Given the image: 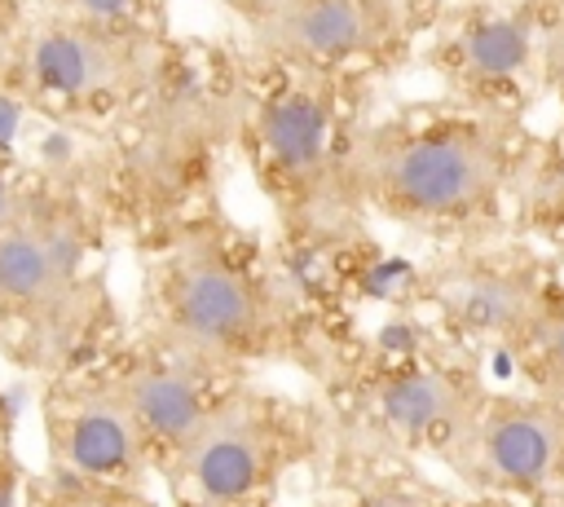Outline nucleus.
<instances>
[{"label": "nucleus", "mask_w": 564, "mask_h": 507, "mask_svg": "<svg viewBox=\"0 0 564 507\" xmlns=\"http://www.w3.org/2000/svg\"><path fill=\"white\" fill-rule=\"evenodd\" d=\"M449 459L494 498L564 507V392L485 397Z\"/></svg>", "instance_id": "f257e3e1"}, {"label": "nucleus", "mask_w": 564, "mask_h": 507, "mask_svg": "<svg viewBox=\"0 0 564 507\" xmlns=\"http://www.w3.org/2000/svg\"><path fill=\"white\" fill-rule=\"evenodd\" d=\"M507 172V150L494 128L454 123L392 141L379 163V190L414 216H463L485 207Z\"/></svg>", "instance_id": "f03ea898"}, {"label": "nucleus", "mask_w": 564, "mask_h": 507, "mask_svg": "<svg viewBox=\"0 0 564 507\" xmlns=\"http://www.w3.org/2000/svg\"><path fill=\"white\" fill-rule=\"evenodd\" d=\"M546 291L533 265H467L441 282L436 304L463 335L485 339L494 353H511Z\"/></svg>", "instance_id": "7ed1b4c3"}, {"label": "nucleus", "mask_w": 564, "mask_h": 507, "mask_svg": "<svg viewBox=\"0 0 564 507\" xmlns=\"http://www.w3.org/2000/svg\"><path fill=\"white\" fill-rule=\"evenodd\" d=\"M480 401H485V392L467 375L405 370V375H392L383 384L379 414L401 436H414L436 454H449L458 445V436L467 432L471 414L480 410Z\"/></svg>", "instance_id": "20e7f679"}, {"label": "nucleus", "mask_w": 564, "mask_h": 507, "mask_svg": "<svg viewBox=\"0 0 564 507\" xmlns=\"http://www.w3.org/2000/svg\"><path fill=\"white\" fill-rule=\"evenodd\" d=\"M260 432L242 414H203L194 436L185 441V463L207 498H242L260 481Z\"/></svg>", "instance_id": "39448f33"}, {"label": "nucleus", "mask_w": 564, "mask_h": 507, "mask_svg": "<svg viewBox=\"0 0 564 507\" xmlns=\"http://www.w3.org/2000/svg\"><path fill=\"white\" fill-rule=\"evenodd\" d=\"M176 313L198 344H234L251 331L256 304L242 278L225 265H194L176 282Z\"/></svg>", "instance_id": "423d86ee"}, {"label": "nucleus", "mask_w": 564, "mask_h": 507, "mask_svg": "<svg viewBox=\"0 0 564 507\" xmlns=\"http://www.w3.org/2000/svg\"><path fill=\"white\" fill-rule=\"evenodd\" d=\"M66 454L79 472L88 476H106L119 472L132 454V410L110 401V397H93L79 406L70 436H66Z\"/></svg>", "instance_id": "0eeeda50"}, {"label": "nucleus", "mask_w": 564, "mask_h": 507, "mask_svg": "<svg viewBox=\"0 0 564 507\" xmlns=\"http://www.w3.org/2000/svg\"><path fill=\"white\" fill-rule=\"evenodd\" d=\"M128 410L137 423H145L150 432L167 436V441H189L194 428L203 423V401L198 392L189 388V379L181 375H137L132 388H128Z\"/></svg>", "instance_id": "6e6552de"}, {"label": "nucleus", "mask_w": 564, "mask_h": 507, "mask_svg": "<svg viewBox=\"0 0 564 507\" xmlns=\"http://www.w3.org/2000/svg\"><path fill=\"white\" fill-rule=\"evenodd\" d=\"M326 137H330V115L322 101L304 93H291L264 110V141L295 172L313 168L326 154Z\"/></svg>", "instance_id": "1a4fd4ad"}, {"label": "nucleus", "mask_w": 564, "mask_h": 507, "mask_svg": "<svg viewBox=\"0 0 564 507\" xmlns=\"http://www.w3.org/2000/svg\"><path fill=\"white\" fill-rule=\"evenodd\" d=\"M366 9L357 0H308L286 18V40L308 57H344L366 40Z\"/></svg>", "instance_id": "9d476101"}, {"label": "nucleus", "mask_w": 564, "mask_h": 507, "mask_svg": "<svg viewBox=\"0 0 564 507\" xmlns=\"http://www.w3.org/2000/svg\"><path fill=\"white\" fill-rule=\"evenodd\" d=\"M463 62L480 79H511L533 57V26L524 18H485L463 31Z\"/></svg>", "instance_id": "9b49d317"}, {"label": "nucleus", "mask_w": 564, "mask_h": 507, "mask_svg": "<svg viewBox=\"0 0 564 507\" xmlns=\"http://www.w3.org/2000/svg\"><path fill=\"white\" fill-rule=\"evenodd\" d=\"M31 71H35V79L44 88L75 97V93H88L101 79L106 53L88 35H79V31H48L31 48Z\"/></svg>", "instance_id": "f8f14e48"}, {"label": "nucleus", "mask_w": 564, "mask_h": 507, "mask_svg": "<svg viewBox=\"0 0 564 507\" xmlns=\"http://www.w3.org/2000/svg\"><path fill=\"white\" fill-rule=\"evenodd\" d=\"M511 353L538 388L564 392V291H546L542 309L533 313L524 335L511 344Z\"/></svg>", "instance_id": "ddd939ff"}, {"label": "nucleus", "mask_w": 564, "mask_h": 507, "mask_svg": "<svg viewBox=\"0 0 564 507\" xmlns=\"http://www.w3.org/2000/svg\"><path fill=\"white\" fill-rule=\"evenodd\" d=\"M62 282L48 242L40 234H0V295L9 300H44Z\"/></svg>", "instance_id": "4468645a"}, {"label": "nucleus", "mask_w": 564, "mask_h": 507, "mask_svg": "<svg viewBox=\"0 0 564 507\" xmlns=\"http://www.w3.org/2000/svg\"><path fill=\"white\" fill-rule=\"evenodd\" d=\"M533 207H538L546 220L564 225V137L555 141L551 159H546V163H542V172H538V185H533Z\"/></svg>", "instance_id": "2eb2a0df"}, {"label": "nucleus", "mask_w": 564, "mask_h": 507, "mask_svg": "<svg viewBox=\"0 0 564 507\" xmlns=\"http://www.w3.org/2000/svg\"><path fill=\"white\" fill-rule=\"evenodd\" d=\"M410 278V265L405 260H383V265H375L370 269V278H366V291L370 295H388L397 282H405Z\"/></svg>", "instance_id": "dca6fc26"}, {"label": "nucleus", "mask_w": 564, "mask_h": 507, "mask_svg": "<svg viewBox=\"0 0 564 507\" xmlns=\"http://www.w3.org/2000/svg\"><path fill=\"white\" fill-rule=\"evenodd\" d=\"M379 344H383L388 353H414V348H419V331H414L410 322H388V326L379 331Z\"/></svg>", "instance_id": "f3484780"}, {"label": "nucleus", "mask_w": 564, "mask_h": 507, "mask_svg": "<svg viewBox=\"0 0 564 507\" xmlns=\"http://www.w3.org/2000/svg\"><path fill=\"white\" fill-rule=\"evenodd\" d=\"M44 242H48V256H53L57 273H62V278H70V269H75V256H79V251H75V238H70V234H48Z\"/></svg>", "instance_id": "a211bd4d"}, {"label": "nucleus", "mask_w": 564, "mask_h": 507, "mask_svg": "<svg viewBox=\"0 0 564 507\" xmlns=\"http://www.w3.org/2000/svg\"><path fill=\"white\" fill-rule=\"evenodd\" d=\"M18 123H22V110H18V101L0 93V150H9V145H13V137H18Z\"/></svg>", "instance_id": "6ab92c4d"}, {"label": "nucleus", "mask_w": 564, "mask_h": 507, "mask_svg": "<svg viewBox=\"0 0 564 507\" xmlns=\"http://www.w3.org/2000/svg\"><path fill=\"white\" fill-rule=\"evenodd\" d=\"M93 18H115V13H123L128 9V0H79Z\"/></svg>", "instance_id": "aec40b11"}, {"label": "nucleus", "mask_w": 564, "mask_h": 507, "mask_svg": "<svg viewBox=\"0 0 564 507\" xmlns=\"http://www.w3.org/2000/svg\"><path fill=\"white\" fill-rule=\"evenodd\" d=\"M44 154H48V159H66V154H70V141H66V137H48V141H44Z\"/></svg>", "instance_id": "412c9836"}, {"label": "nucleus", "mask_w": 564, "mask_h": 507, "mask_svg": "<svg viewBox=\"0 0 564 507\" xmlns=\"http://www.w3.org/2000/svg\"><path fill=\"white\" fill-rule=\"evenodd\" d=\"M9 220V190H4V181H0V225Z\"/></svg>", "instance_id": "4be33fe9"}, {"label": "nucleus", "mask_w": 564, "mask_h": 507, "mask_svg": "<svg viewBox=\"0 0 564 507\" xmlns=\"http://www.w3.org/2000/svg\"><path fill=\"white\" fill-rule=\"evenodd\" d=\"M0 507H13V503H9V489H4V481H0Z\"/></svg>", "instance_id": "5701e85b"}, {"label": "nucleus", "mask_w": 564, "mask_h": 507, "mask_svg": "<svg viewBox=\"0 0 564 507\" xmlns=\"http://www.w3.org/2000/svg\"><path fill=\"white\" fill-rule=\"evenodd\" d=\"M489 507H516V503H507V498H498V503H489Z\"/></svg>", "instance_id": "b1692460"}]
</instances>
